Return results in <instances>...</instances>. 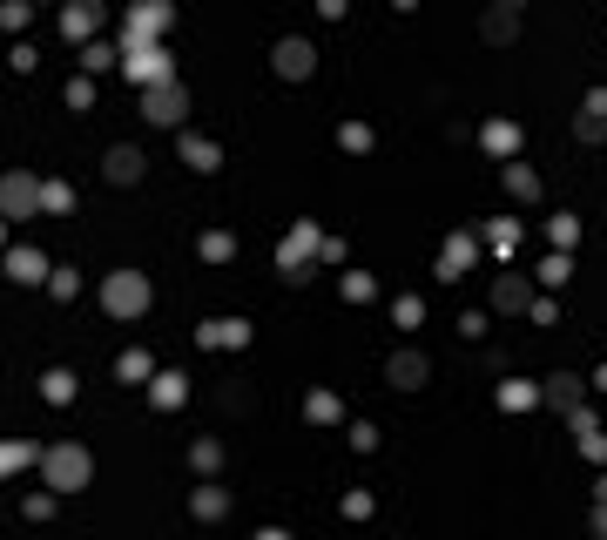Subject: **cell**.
<instances>
[{"instance_id":"obj_24","label":"cell","mask_w":607,"mask_h":540,"mask_svg":"<svg viewBox=\"0 0 607 540\" xmlns=\"http://www.w3.org/2000/svg\"><path fill=\"white\" fill-rule=\"evenodd\" d=\"M47 406H68V398H75V372H47Z\"/></svg>"},{"instance_id":"obj_1","label":"cell","mask_w":607,"mask_h":540,"mask_svg":"<svg viewBox=\"0 0 607 540\" xmlns=\"http://www.w3.org/2000/svg\"><path fill=\"white\" fill-rule=\"evenodd\" d=\"M41 480L55 486V493H81V486L95 480L89 446H41Z\"/></svg>"},{"instance_id":"obj_20","label":"cell","mask_w":607,"mask_h":540,"mask_svg":"<svg viewBox=\"0 0 607 540\" xmlns=\"http://www.w3.org/2000/svg\"><path fill=\"white\" fill-rule=\"evenodd\" d=\"M183 155L189 169H216V143H203V135H183Z\"/></svg>"},{"instance_id":"obj_17","label":"cell","mask_w":607,"mask_h":540,"mask_svg":"<svg viewBox=\"0 0 607 540\" xmlns=\"http://www.w3.org/2000/svg\"><path fill=\"white\" fill-rule=\"evenodd\" d=\"M27 460H41V446H21V439H0V480H7V473H21Z\"/></svg>"},{"instance_id":"obj_11","label":"cell","mask_w":607,"mask_h":540,"mask_svg":"<svg viewBox=\"0 0 607 540\" xmlns=\"http://www.w3.org/2000/svg\"><path fill=\"white\" fill-rule=\"evenodd\" d=\"M7 277H14V284H41V277H47V257H41V250H7Z\"/></svg>"},{"instance_id":"obj_39","label":"cell","mask_w":607,"mask_h":540,"mask_svg":"<svg viewBox=\"0 0 607 540\" xmlns=\"http://www.w3.org/2000/svg\"><path fill=\"white\" fill-rule=\"evenodd\" d=\"M493 7H507V14H519V7H527V0H493Z\"/></svg>"},{"instance_id":"obj_33","label":"cell","mask_w":607,"mask_h":540,"mask_svg":"<svg viewBox=\"0 0 607 540\" xmlns=\"http://www.w3.org/2000/svg\"><path fill=\"white\" fill-rule=\"evenodd\" d=\"M81 61H89L95 75H101V68H115V48H101V41H89V55H81Z\"/></svg>"},{"instance_id":"obj_32","label":"cell","mask_w":607,"mask_h":540,"mask_svg":"<svg viewBox=\"0 0 607 540\" xmlns=\"http://www.w3.org/2000/svg\"><path fill=\"white\" fill-rule=\"evenodd\" d=\"M547 237H553V243H560V250H567V243H574L581 230H574V217H553V223H547Z\"/></svg>"},{"instance_id":"obj_14","label":"cell","mask_w":607,"mask_h":540,"mask_svg":"<svg viewBox=\"0 0 607 540\" xmlns=\"http://www.w3.org/2000/svg\"><path fill=\"white\" fill-rule=\"evenodd\" d=\"M466 264H473V237H453V243H445V250H439V277H445V284H453V277H459Z\"/></svg>"},{"instance_id":"obj_27","label":"cell","mask_w":607,"mask_h":540,"mask_svg":"<svg viewBox=\"0 0 607 540\" xmlns=\"http://www.w3.org/2000/svg\"><path fill=\"white\" fill-rule=\"evenodd\" d=\"M533 398H540V392H533V386H499V406H513V412H527Z\"/></svg>"},{"instance_id":"obj_7","label":"cell","mask_w":607,"mask_h":540,"mask_svg":"<svg viewBox=\"0 0 607 540\" xmlns=\"http://www.w3.org/2000/svg\"><path fill=\"white\" fill-rule=\"evenodd\" d=\"M95 27H101V0H68L61 7V34L68 41H89Z\"/></svg>"},{"instance_id":"obj_5","label":"cell","mask_w":607,"mask_h":540,"mask_svg":"<svg viewBox=\"0 0 607 540\" xmlns=\"http://www.w3.org/2000/svg\"><path fill=\"white\" fill-rule=\"evenodd\" d=\"M169 14H176L169 0H142V7H135L129 21H121V48H129V41H155V34L169 27Z\"/></svg>"},{"instance_id":"obj_29","label":"cell","mask_w":607,"mask_h":540,"mask_svg":"<svg viewBox=\"0 0 607 540\" xmlns=\"http://www.w3.org/2000/svg\"><path fill=\"white\" fill-rule=\"evenodd\" d=\"M567 270H574V264H567V250H553L547 264H540V277H547V284H567Z\"/></svg>"},{"instance_id":"obj_31","label":"cell","mask_w":607,"mask_h":540,"mask_svg":"<svg viewBox=\"0 0 607 540\" xmlns=\"http://www.w3.org/2000/svg\"><path fill=\"white\" fill-rule=\"evenodd\" d=\"M47 291H55V298H75L81 277H75V270H55V277H47Z\"/></svg>"},{"instance_id":"obj_10","label":"cell","mask_w":607,"mask_h":540,"mask_svg":"<svg viewBox=\"0 0 607 540\" xmlns=\"http://www.w3.org/2000/svg\"><path fill=\"white\" fill-rule=\"evenodd\" d=\"M493 304H499V311H533V284H527L519 270H507V277L493 284Z\"/></svg>"},{"instance_id":"obj_2","label":"cell","mask_w":607,"mask_h":540,"mask_svg":"<svg viewBox=\"0 0 607 540\" xmlns=\"http://www.w3.org/2000/svg\"><path fill=\"white\" fill-rule=\"evenodd\" d=\"M101 311L121 318V324L142 318V311H149V277L142 270H109V277H101Z\"/></svg>"},{"instance_id":"obj_3","label":"cell","mask_w":607,"mask_h":540,"mask_svg":"<svg viewBox=\"0 0 607 540\" xmlns=\"http://www.w3.org/2000/svg\"><path fill=\"white\" fill-rule=\"evenodd\" d=\"M129 75L142 81V89H155V81H176V61H169V48L162 41H129Z\"/></svg>"},{"instance_id":"obj_8","label":"cell","mask_w":607,"mask_h":540,"mask_svg":"<svg viewBox=\"0 0 607 540\" xmlns=\"http://www.w3.org/2000/svg\"><path fill=\"white\" fill-rule=\"evenodd\" d=\"M142 169H149V155H142V149L115 143V149H109V163H101V176H109V183H142Z\"/></svg>"},{"instance_id":"obj_34","label":"cell","mask_w":607,"mask_h":540,"mask_svg":"<svg viewBox=\"0 0 607 540\" xmlns=\"http://www.w3.org/2000/svg\"><path fill=\"white\" fill-rule=\"evenodd\" d=\"M601 135H607V122L601 115H581V143H601Z\"/></svg>"},{"instance_id":"obj_12","label":"cell","mask_w":607,"mask_h":540,"mask_svg":"<svg viewBox=\"0 0 607 540\" xmlns=\"http://www.w3.org/2000/svg\"><path fill=\"white\" fill-rule=\"evenodd\" d=\"M392 386H398V392H419V386H425V358H419V352H398V358H392Z\"/></svg>"},{"instance_id":"obj_38","label":"cell","mask_w":607,"mask_h":540,"mask_svg":"<svg viewBox=\"0 0 607 540\" xmlns=\"http://www.w3.org/2000/svg\"><path fill=\"white\" fill-rule=\"evenodd\" d=\"M594 540H607V500H601V514H594Z\"/></svg>"},{"instance_id":"obj_28","label":"cell","mask_w":607,"mask_h":540,"mask_svg":"<svg viewBox=\"0 0 607 540\" xmlns=\"http://www.w3.org/2000/svg\"><path fill=\"white\" fill-rule=\"evenodd\" d=\"M513 237H519V230H513V223H486V243H493V250H499V257H507V250H513Z\"/></svg>"},{"instance_id":"obj_6","label":"cell","mask_w":607,"mask_h":540,"mask_svg":"<svg viewBox=\"0 0 607 540\" xmlns=\"http://www.w3.org/2000/svg\"><path fill=\"white\" fill-rule=\"evenodd\" d=\"M0 217H41V183L34 176H0Z\"/></svg>"},{"instance_id":"obj_41","label":"cell","mask_w":607,"mask_h":540,"mask_svg":"<svg viewBox=\"0 0 607 540\" xmlns=\"http://www.w3.org/2000/svg\"><path fill=\"white\" fill-rule=\"evenodd\" d=\"M594 386H601V392H607V365H601V372H594Z\"/></svg>"},{"instance_id":"obj_26","label":"cell","mask_w":607,"mask_h":540,"mask_svg":"<svg viewBox=\"0 0 607 540\" xmlns=\"http://www.w3.org/2000/svg\"><path fill=\"white\" fill-rule=\"evenodd\" d=\"M203 257H210V264H223V257H236V237L210 230V237H203Z\"/></svg>"},{"instance_id":"obj_4","label":"cell","mask_w":607,"mask_h":540,"mask_svg":"<svg viewBox=\"0 0 607 540\" xmlns=\"http://www.w3.org/2000/svg\"><path fill=\"white\" fill-rule=\"evenodd\" d=\"M142 115L155 122V129H176V122L189 115V89L183 81H155V89H142Z\"/></svg>"},{"instance_id":"obj_9","label":"cell","mask_w":607,"mask_h":540,"mask_svg":"<svg viewBox=\"0 0 607 540\" xmlns=\"http://www.w3.org/2000/svg\"><path fill=\"white\" fill-rule=\"evenodd\" d=\"M310 68H318V48H310V41H277V75L304 81Z\"/></svg>"},{"instance_id":"obj_15","label":"cell","mask_w":607,"mask_h":540,"mask_svg":"<svg viewBox=\"0 0 607 540\" xmlns=\"http://www.w3.org/2000/svg\"><path fill=\"white\" fill-rule=\"evenodd\" d=\"M547 398H553L560 412H581V378H574V372H553V378H547Z\"/></svg>"},{"instance_id":"obj_22","label":"cell","mask_w":607,"mask_h":540,"mask_svg":"<svg viewBox=\"0 0 607 540\" xmlns=\"http://www.w3.org/2000/svg\"><path fill=\"white\" fill-rule=\"evenodd\" d=\"M196 514H203V520H223V514H230V493H223V486H203V493H196Z\"/></svg>"},{"instance_id":"obj_37","label":"cell","mask_w":607,"mask_h":540,"mask_svg":"<svg viewBox=\"0 0 607 540\" xmlns=\"http://www.w3.org/2000/svg\"><path fill=\"white\" fill-rule=\"evenodd\" d=\"M318 14H324V21H338V14H344V0H318Z\"/></svg>"},{"instance_id":"obj_23","label":"cell","mask_w":607,"mask_h":540,"mask_svg":"<svg viewBox=\"0 0 607 540\" xmlns=\"http://www.w3.org/2000/svg\"><path fill=\"white\" fill-rule=\"evenodd\" d=\"M115 372H121V386H142V378H149V352H121Z\"/></svg>"},{"instance_id":"obj_19","label":"cell","mask_w":607,"mask_h":540,"mask_svg":"<svg viewBox=\"0 0 607 540\" xmlns=\"http://www.w3.org/2000/svg\"><path fill=\"white\" fill-rule=\"evenodd\" d=\"M55 210H75V189L68 183H41V217H55Z\"/></svg>"},{"instance_id":"obj_18","label":"cell","mask_w":607,"mask_h":540,"mask_svg":"<svg viewBox=\"0 0 607 540\" xmlns=\"http://www.w3.org/2000/svg\"><path fill=\"white\" fill-rule=\"evenodd\" d=\"M486 149H493V155H513V149H519V129H513V122H486Z\"/></svg>"},{"instance_id":"obj_36","label":"cell","mask_w":607,"mask_h":540,"mask_svg":"<svg viewBox=\"0 0 607 540\" xmlns=\"http://www.w3.org/2000/svg\"><path fill=\"white\" fill-rule=\"evenodd\" d=\"M587 115H601V122H607V89H594V95H587Z\"/></svg>"},{"instance_id":"obj_16","label":"cell","mask_w":607,"mask_h":540,"mask_svg":"<svg viewBox=\"0 0 607 540\" xmlns=\"http://www.w3.org/2000/svg\"><path fill=\"white\" fill-rule=\"evenodd\" d=\"M250 338V324L243 318H216V324H203V344H243Z\"/></svg>"},{"instance_id":"obj_40","label":"cell","mask_w":607,"mask_h":540,"mask_svg":"<svg viewBox=\"0 0 607 540\" xmlns=\"http://www.w3.org/2000/svg\"><path fill=\"white\" fill-rule=\"evenodd\" d=\"M256 540H290V534H277V527H264V534H256Z\"/></svg>"},{"instance_id":"obj_35","label":"cell","mask_w":607,"mask_h":540,"mask_svg":"<svg viewBox=\"0 0 607 540\" xmlns=\"http://www.w3.org/2000/svg\"><path fill=\"white\" fill-rule=\"evenodd\" d=\"M581 452H587V460H607V439H601V432H581Z\"/></svg>"},{"instance_id":"obj_30","label":"cell","mask_w":607,"mask_h":540,"mask_svg":"<svg viewBox=\"0 0 607 540\" xmlns=\"http://www.w3.org/2000/svg\"><path fill=\"white\" fill-rule=\"evenodd\" d=\"M310 419L331 426V419H338V398H331V392H318V398H310Z\"/></svg>"},{"instance_id":"obj_25","label":"cell","mask_w":607,"mask_h":540,"mask_svg":"<svg viewBox=\"0 0 607 540\" xmlns=\"http://www.w3.org/2000/svg\"><path fill=\"white\" fill-rule=\"evenodd\" d=\"M513 27H519V21H513L507 7H493V14H486V41H513Z\"/></svg>"},{"instance_id":"obj_13","label":"cell","mask_w":607,"mask_h":540,"mask_svg":"<svg viewBox=\"0 0 607 540\" xmlns=\"http://www.w3.org/2000/svg\"><path fill=\"white\" fill-rule=\"evenodd\" d=\"M149 398H155V406H183V398H189V378L183 372H155V386H149Z\"/></svg>"},{"instance_id":"obj_21","label":"cell","mask_w":607,"mask_h":540,"mask_svg":"<svg viewBox=\"0 0 607 540\" xmlns=\"http://www.w3.org/2000/svg\"><path fill=\"white\" fill-rule=\"evenodd\" d=\"M507 189L513 196H540V176H533L527 163H507Z\"/></svg>"}]
</instances>
